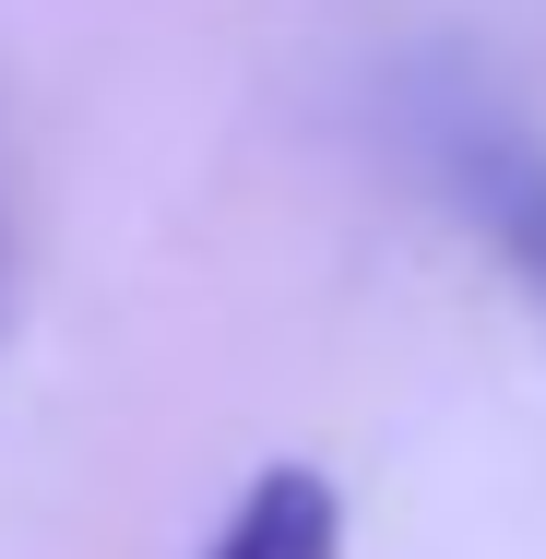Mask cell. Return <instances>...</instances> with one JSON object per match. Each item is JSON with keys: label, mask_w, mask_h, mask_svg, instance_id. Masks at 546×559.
<instances>
[{"label": "cell", "mask_w": 546, "mask_h": 559, "mask_svg": "<svg viewBox=\"0 0 546 559\" xmlns=\"http://www.w3.org/2000/svg\"><path fill=\"white\" fill-rule=\"evenodd\" d=\"M439 167H451V203L475 215V238L511 262V286L546 310V155L499 119H451L439 131Z\"/></svg>", "instance_id": "6da1fadb"}, {"label": "cell", "mask_w": 546, "mask_h": 559, "mask_svg": "<svg viewBox=\"0 0 546 559\" xmlns=\"http://www.w3.org/2000/svg\"><path fill=\"white\" fill-rule=\"evenodd\" d=\"M203 559H344V500L321 464H262Z\"/></svg>", "instance_id": "7a4b0ae2"}]
</instances>
